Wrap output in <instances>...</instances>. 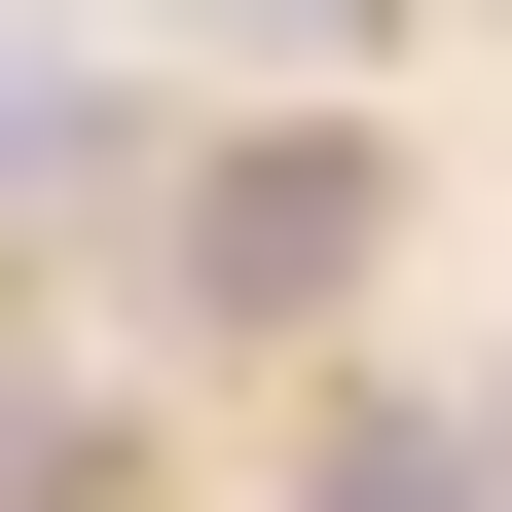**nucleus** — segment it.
Wrapping results in <instances>:
<instances>
[{
	"label": "nucleus",
	"mask_w": 512,
	"mask_h": 512,
	"mask_svg": "<svg viewBox=\"0 0 512 512\" xmlns=\"http://www.w3.org/2000/svg\"><path fill=\"white\" fill-rule=\"evenodd\" d=\"M476 439H512V403H476Z\"/></svg>",
	"instance_id": "39448f33"
},
{
	"label": "nucleus",
	"mask_w": 512,
	"mask_h": 512,
	"mask_svg": "<svg viewBox=\"0 0 512 512\" xmlns=\"http://www.w3.org/2000/svg\"><path fill=\"white\" fill-rule=\"evenodd\" d=\"M37 183H74V37L0 0V220H37Z\"/></svg>",
	"instance_id": "f03ea898"
},
{
	"label": "nucleus",
	"mask_w": 512,
	"mask_h": 512,
	"mask_svg": "<svg viewBox=\"0 0 512 512\" xmlns=\"http://www.w3.org/2000/svg\"><path fill=\"white\" fill-rule=\"evenodd\" d=\"M0 512H110V439H74V403H0Z\"/></svg>",
	"instance_id": "20e7f679"
},
{
	"label": "nucleus",
	"mask_w": 512,
	"mask_h": 512,
	"mask_svg": "<svg viewBox=\"0 0 512 512\" xmlns=\"http://www.w3.org/2000/svg\"><path fill=\"white\" fill-rule=\"evenodd\" d=\"M330 256H366V147H220V183H183V293H256V330H293Z\"/></svg>",
	"instance_id": "f257e3e1"
},
{
	"label": "nucleus",
	"mask_w": 512,
	"mask_h": 512,
	"mask_svg": "<svg viewBox=\"0 0 512 512\" xmlns=\"http://www.w3.org/2000/svg\"><path fill=\"white\" fill-rule=\"evenodd\" d=\"M330 512H512V439H330Z\"/></svg>",
	"instance_id": "7ed1b4c3"
}]
</instances>
